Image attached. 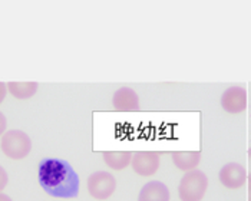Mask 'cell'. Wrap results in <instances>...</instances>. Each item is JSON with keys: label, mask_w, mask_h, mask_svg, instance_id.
I'll return each mask as SVG.
<instances>
[{"label": "cell", "mask_w": 251, "mask_h": 201, "mask_svg": "<svg viewBox=\"0 0 251 201\" xmlns=\"http://www.w3.org/2000/svg\"><path fill=\"white\" fill-rule=\"evenodd\" d=\"M38 180L40 187L56 199H76L79 177L72 165L60 158H43L39 162Z\"/></svg>", "instance_id": "obj_1"}, {"label": "cell", "mask_w": 251, "mask_h": 201, "mask_svg": "<svg viewBox=\"0 0 251 201\" xmlns=\"http://www.w3.org/2000/svg\"><path fill=\"white\" fill-rule=\"evenodd\" d=\"M208 188V177L201 170H193L182 176L178 185L181 201H201Z\"/></svg>", "instance_id": "obj_2"}, {"label": "cell", "mask_w": 251, "mask_h": 201, "mask_svg": "<svg viewBox=\"0 0 251 201\" xmlns=\"http://www.w3.org/2000/svg\"><path fill=\"white\" fill-rule=\"evenodd\" d=\"M1 152L12 160H23L32 151L30 137L20 129H9L1 135Z\"/></svg>", "instance_id": "obj_3"}, {"label": "cell", "mask_w": 251, "mask_h": 201, "mask_svg": "<svg viewBox=\"0 0 251 201\" xmlns=\"http://www.w3.org/2000/svg\"><path fill=\"white\" fill-rule=\"evenodd\" d=\"M116 190V178L108 171H97L88 177V191L95 200H108Z\"/></svg>", "instance_id": "obj_4"}, {"label": "cell", "mask_w": 251, "mask_h": 201, "mask_svg": "<svg viewBox=\"0 0 251 201\" xmlns=\"http://www.w3.org/2000/svg\"><path fill=\"white\" fill-rule=\"evenodd\" d=\"M218 178L226 188H230V190L241 188L249 180L246 167H243L238 162H228L223 165L218 173Z\"/></svg>", "instance_id": "obj_5"}, {"label": "cell", "mask_w": 251, "mask_h": 201, "mask_svg": "<svg viewBox=\"0 0 251 201\" xmlns=\"http://www.w3.org/2000/svg\"><path fill=\"white\" fill-rule=\"evenodd\" d=\"M221 106L228 114H240L247 108V91L243 86H230L221 95Z\"/></svg>", "instance_id": "obj_6"}, {"label": "cell", "mask_w": 251, "mask_h": 201, "mask_svg": "<svg viewBox=\"0 0 251 201\" xmlns=\"http://www.w3.org/2000/svg\"><path fill=\"white\" fill-rule=\"evenodd\" d=\"M159 154L152 151H139L134 152L132 155V170L141 177H150L154 176L159 168Z\"/></svg>", "instance_id": "obj_7"}, {"label": "cell", "mask_w": 251, "mask_h": 201, "mask_svg": "<svg viewBox=\"0 0 251 201\" xmlns=\"http://www.w3.org/2000/svg\"><path fill=\"white\" fill-rule=\"evenodd\" d=\"M112 105L116 111H121V112L139 111V98L132 88L122 86L114 94Z\"/></svg>", "instance_id": "obj_8"}, {"label": "cell", "mask_w": 251, "mask_h": 201, "mask_svg": "<svg viewBox=\"0 0 251 201\" xmlns=\"http://www.w3.org/2000/svg\"><path fill=\"white\" fill-rule=\"evenodd\" d=\"M170 190L161 181H150L147 182L138 196V201H170Z\"/></svg>", "instance_id": "obj_9"}, {"label": "cell", "mask_w": 251, "mask_h": 201, "mask_svg": "<svg viewBox=\"0 0 251 201\" xmlns=\"http://www.w3.org/2000/svg\"><path fill=\"white\" fill-rule=\"evenodd\" d=\"M171 158L178 170L188 173V171L197 170L201 161V152L200 151H178V152H173Z\"/></svg>", "instance_id": "obj_10"}, {"label": "cell", "mask_w": 251, "mask_h": 201, "mask_svg": "<svg viewBox=\"0 0 251 201\" xmlns=\"http://www.w3.org/2000/svg\"><path fill=\"white\" fill-rule=\"evenodd\" d=\"M132 152L129 151H119V152H115V151H108V152H103V161L105 164L112 168V170H116V171H121L124 168H126L128 165H131V161H132Z\"/></svg>", "instance_id": "obj_11"}, {"label": "cell", "mask_w": 251, "mask_h": 201, "mask_svg": "<svg viewBox=\"0 0 251 201\" xmlns=\"http://www.w3.org/2000/svg\"><path fill=\"white\" fill-rule=\"evenodd\" d=\"M38 82H9L7 91L18 100H29L38 92Z\"/></svg>", "instance_id": "obj_12"}, {"label": "cell", "mask_w": 251, "mask_h": 201, "mask_svg": "<svg viewBox=\"0 0 251 201\" xmlns=\"http://www.w3.org/2000/svg\"><path fill=\"white\" fill-rule=\"evenodd\" d=\"M7 182H9V176L6 173V170L0 165V193L6 188Z\"/></svg>", "instance_id": "obj_13"}, {"label": "cell", "mask_w": 251, "mask_h": 201, "mask_svg": "<svg viewBox=\"0 0 251 201\" xmlns=\"http://www.w3.org/2000/svg\"><path fill=\"white\" fill-rule=\"evenodd\" d=\"M6 126H7V120H6L4 114L0 111V135H3L6 132Z\"/></svg>", "instance_id": "obj_14"}, {"label": "cell", "mask_w": 251, "mask_h": 201, "mask_svg": "<svg viewBox=\"0 0 251 201\" xmlns=\"http://www.w3.org/2000/svg\"><path fill=\"white\" fill-rule=\"evenodd\" d=\"M6 94H7V86H6L3 82H0V103L4 100V98H6Z\"/></svg>", "instance_id": "obj_15"}, {"label": "cell", "mask_w": 251, "mask_h": 201, "mask_svg": "<svg viewBox=\"0 0 251 201\" xmlns=\"http://www.w3.org/2000/svg\"><path fill=\"white\" fill-rule=\"evenodd\" d=\"M247 177L251 180V148L249 150V171H247Z\"/></svg>", "instance_id": "obj_16"}, {"label": "cell", "mask_w": 251, "mask_h": 201, "mask_svg": "<svg viewBox=\"0 0 251 201\" xmlns=\"http://www.w3.org/2000/svg\"><path fill=\"white\" fill-rule=\"evenodd\" d=\"M0 201H13L7 194H3V193H0Z\"/></svg>", "instance_id": "obj_17"}, {"label": "cell", "mask_w": 251, "mask_h": 201, "mask_svg": "<svg viewBox=\"0 0 251 201\" xmlns=\"http://www.w3.org/2000/svg\"><path fill=\"white\" fill-rule=\"evenodd\" d=\"M249 181V201H251V180Z\"/></svg>", "instance_id": "obj_18"}]
</instances>
